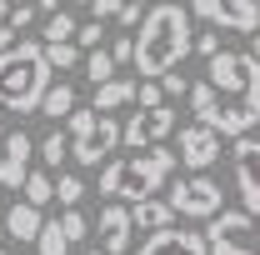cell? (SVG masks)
Segmentation results:
<instances>
[{"label":"cell","instance_id":"obj_1","mask_svg":"<svg viewBox=\"0 0 260 255\" xmlns=\"http://www.w3.org/2000/svg\"><path fill=\"white\" fill-rule=\"evenodd\" d=\"M205 80L220 95V105L200 125H210L220 140H245L260 125V65L245 50H220L215 60H205Z\"/></svg>","mask_w":260,"mask_h":255},{"label":"cell","instance_id":"obj_2","mask_svg":"<svg viewBox=\"0 0 260 255\" xmlns=\"http://www.w3.org/2000/svg\"><path fill=\"white\" fill-rule=\"evenodd\" d=\"M190 50H195L190 10L175 5V0H160V5L145 10L140 35H135V75L160 80V75H170V70H180Z\"/></svg>","mask_w":260,"mask_h":255},{"label":"cell","instance_id":"obj_3","mask_svg":"<svg viewBox=\"0 0 260 255\" xmlns=\"http://www.w3.org/2000/svg\"><path fill=\"white\" fill-rule=\"evenodd\" d=\"M180 175V155L175 150H125V155H110L100 165V195L115 200V205H140V200H155L165 180Z\"/></svg>","mask_w":260,"mask_h":255},{"label":"cell","instance_id":"obj_4","mask_svg":"<svg viewBox=\"0 0 260 255\" xmlns=\"http://www.w3.org/2000/svg\"><path fill=\"white\" fill-rule=\"evenodd\" d=\"M50 90V60L40 40H15L0 55V110L10 115H40V100Z\"/></svg>","mask_w":260,"mask_h":255},{"label":"cell","instance_id":"obj_5","mask_svg":"<svg viewBox=\"0 0 260 255\" xmlns=\"http://www.w3.org/2000/svg\"><path fill=\"white\" fill-rule=\"evenodd\" d=\"M65 135H70V160L85 165V170H100L105 160L120 150V125H115V115H95V110H85V105L65 120Z\"/></svg>","mask_w":260,"mask_h":255},{"label":"cell","instance_id":"obj_6","mask_svg":"<svg viewBox=\"0 0 260 255\" xmlns=\"http://www.w3.org/2000/svg\"><path fill=\"white\" fill-rule=\"evenodd\" d=\"M165 200H170V210H175L180 220H215V215L225 210V190H220V180H210V175H175Z\"/></svg>","mask_w":260,"mask_h":255},{"label":"cell","instance_id":"obj_7","mask_svg":"<svg viewBox=\"0 0 260 255\" xmlns=\"http://www.w3.org/2000/svg\"><path fill=\"white\" fill-rule=\"evenodd\" d=\"M210 255H260V225L250 210H220L205 225Z\"/></svg>","mask_w":260,"mask_h":255},{"label":"cell","instance_id":"obj_8","mask_svg":"<svg viewBox=\"0 0 260 255\" xmlns=\"http://www.w3.org/2000/svg\"><path fill=\"white\" fill-rule=\"evenodd\" d=\"M190 10L210 30H240V35L260 30V5L255 0H190Z\"/></svg>","mask_w":260,"mask_h":255},{"label":"cell","instance_id":"obj_9","mask_svg":"<svg viewBox=\"0 0 260 255\" xmlns=\"http://www.w3.org/2000/svg\"><path fill=\"white\" fill-rule=\"evenodd\" d=\"M165 135H175V110L160 105V110H135L125 125H120V145L125 150H155Z\"/></svg>","mask_w":260,"mask_h":255},{"label":"cell","instance_id":"obj_10","mask_svg":"<svg viewBox=\"0 0 260 255\" xmlns=\"http://www.w3.org/2000/svg\"><path fill=\"white\" fill-rule=\"evenodd\" d=\"M175 155H180V165H185L190 175H205V170L220 160V135H215L210 125H200V120H190V125H180Z\"/></svg>","mask_w":260,"mask_h":255},{"label":"cell","instance_id":"obj_11","mask_svg":"<svg viewBox=\"0 0 260 255\" xmlns=\"http://www.w3.org/2000/svg\"><path fill=\"white\" fill-rule=\"evenodd\" d=\"M30 160H35V140L25 130H5V145H0V190H25Z\"/></svg>","mask_w":260,"mask_h":255},{"label":"cell","instance_id":"obj_12","mask_svg":"<svg viewBox=\"0 0 260 255\" xmlns=\"http://www.w3.org/2000/svg\"><path fill=\"white\" fill-rule=\"evenodd\" d=\"M230 160H235V190H240V200H245L240 210L260 215V140H255V135L235 140Z\"/></svg>","mask_w":260,"mask_h":255},{"label":"cell","instance_id":"obj_13","mask_svg":"<svg viewBox=\"0 0 260 255\" xmlns=\"http://www.w3.org/2000/svg\"><path fill=\"white\" fill-rule=\"evenodd\" d=\"M95 235H100V255H125L130 250V235H135L130 205L105 200V205H100V220H95Z\"/></svg>","mask_w":260,"mask_h":255},{"label":"cell","instance_id":"obj_14","mask_svg":"<svg viewBox=\"0 0 260 255\" xmlns=\"http://www.w3.org/2000/svg\"><path fill=\"white\" fill-rule=\"evenodd\" d=\"M140 255H210V245H205V230H180V225H170V230L145 235V240H140Z\"/></svg>","mask_w":260,"mask_h":255},{"label":"cell","instance_id":"obj_15","mask_svg":"<svg viewBox=\"0 0 260 255\" xmlns=\"http://www.w3.org/2000/svg\"><path fill=\"white\" fill-rule=\"evenodd\" d=\"M40 230H45V215L25 205V200H15L10 210H5V240H20V245H35L40 240Z\"/></svg>","mask_w":260,"mask_h":255},{"label":"cell","instance_id":"obj_16","mask_svg":"<svg viewBox=\"0 0 260 255\" xmlns=\"http://www.w3.org/2000/svg\"><path fill=\"white\" fill-rule=\"evenodd\" d=\"M130 225L135 230H145V235H155V230H170L175 225V210H170V200H140V205H130Z\"/></svg>","mask_w":260,"mask_h":255},{"label":"cell","instance_id":"obj_17","mask_svg":"<svg viewBox=\"0 0 260 255\" xmlns=\"http://www.w3.org/2000/svg\"><path fill=\"white\" fill-rule=\"evenodd\" d=\"M125 105H135V80H125V75H115V80H105L95 90V115H115V110H125Z\"/></svg>","mask_w":260,"mask_h":255},{"label":"cell","instance_id":"obj_18","mask_svg":"<svg viewBox=\"0 0 260 255\" xmlns=\"http://www.w3.org/2000/svg\"><path fill=\"white\" fill-rule=\"evenodd\" d=\"M75 110H80V105H75V85H70V80L50 85L45 100H40V115H45V120H70Z\"/></svg>","mask_w":260,"mask_h":255},{"label":"cell","instance_id":"obj_19","mask_svg":"<svg viewBox=\"0 0 260 255\" xmlns=\"http://www.w3.org/2000/svg\"><path fill=\"white\" fill-rule=\"evenodd\" d=\"M35 150H40V160H45V170H60L65 160H70V135H65V130H50Z\"/></svg>","mask_w":260,"mask_h":255},{"label":"cell","instance_id":"obj_20","mask_svg":"<svg viewBox=\"0 0 260 255\" xmlns=\"http://www.w3.org/2000/svg\"><path fill=\"white\" fill-rule=\"evenodd\" d=\"M50 200H55V175H50V170H30V180H25V205L45 210Z\"/></svg>","mask_w":260,"mask_h":255},{"label":"cell","instance_id":"obj_21","mask_svg":"<svg viewBox=\"0 0 260 255\" xmlns=\"http://www.w3.org/2000/svg\"><path fill=\"white\" fill-rule=\"evenodd\" d=\"M75 30H80V25H75V15H70V10H55V15L45 20V30H40V35H45L40 45H70Z\"/></svg>","mask_w":260,"mask_h":255},{"label":"cell","instance_id":"obj_22","mask_svg":"<svg viewBox=\"0 0 260 255\" xmlns=\"http://www.w3.org/2000/svg\"><path fill=\"white\" fill-rule=\"evenodd\" d=\"M185 100H190V115H195V120H210V115H215V105H220V95L210 90V80H195Z\"/></svg>","mask_w":260,"mask_h":255},{"label":"cell","instance_id":"obj_23","mask_svg":"<svg viewBox=\"0 0 260 255\" xmlns=\"http://www.w3.org/2000/svg\"><path fill=\"white\" fill-rule=\"evenodd\" d=\"M80 70H85V80H90L95 90H100V85H105V80H115V60H110V50H90Z\"/></svg>","mask_w":260,"mask_h":255},{"label":"cell","instance_id":"obj_24","mask_svg":"<svg viewBox=\"0 0 260 255\" xmlns=\"http://www.w3.org/2000/svg\"><path fill=\"white\" fill-rule=\"evenodd\" d=\"M45 60H50V70H80L85 65V50L70 40V45H45Z\"/></svg>","mask_w":260,"mask_h":255},{"label":"cell","instance_id":"obj_25","mask_svg":"<svg viewBox=\"0 0 260 255\" xmlns=\"http://www.w3.org/2000/svg\"><path fill=\"white\" fill-rule=\"evenodd\" d=\"M55 200H60L65 210H75V205L85 200V180H80L75 170H60V180H55Z\"/></svg>","mask_w":260,"mask_h":255},{"label":"cell","instance_id":"obj_26","mask_svg":"<svg viewBox=\"0 0 260 255\" xmlns=\"http://www.w3.org/2000/svg\"><path fill=\"white\" fill-rule=\"evenodd\" d=\"M35 255H70V240L60 235V220H45L40 240H35Z\"/></svg>","mask_w":260,"mask_h":255},{"label":"cell","instance_id":"obj_27","mask_svg":"<svg viewBox=\"0 0 260 255\" xmlns=\"http://www.w3.org/2000/svg\"><path fill=\"white\" fill-rule=\"evenodd\" d=\"M160 105H165L160 80H135V110H160Z\"/></svg>","mask_w":260,"mask_h":255},{"label":"cell","instance_id":"obj_28","mask_svg":"<svg viewBox=\"0 0 260 255\" xmlns=\"http://www.w3.org/2000/svg\"><path fill=\"white\" fill-rule=\"evenodd\" d=\"M35 20H40V10H35V0H20V5H10V20H5V25H10V30L20 35V30H30Z\"/></svg>","mask_w":260,"mask_h":255},{"label":"cell","instance_id":"obj_29","mask_svg":"<svg viewBox=\"0 0 260 255\" xmlns=\"http://www.w3.org/2000/svg\"><path fill=\"white\" fill-rule=\"evenodd\" d=\"M105 50H110L115 70H120V65H135V35H115V40H110Z\"/></svg>","mask_w":260,"mask_h":255},{"label":"cell","instance_id":"obj_30","mask_svg":"<svg viewBox=\"0 0 260 255\" xmlns=\"http://www.w3.org/2000/svg\"><path fill=\"white\" fill-rule=\"evenodd\" d=\"M85 230H90V220H85L80 210H65V215H60V235L70 240V245H75V240H85Z\"/></svg>","mask_w":260,"mask_h":255},{"label":"cell","instance_id":"obj_31","mask_svg":"<svg viewBox=\"0 0 260 255\" xmlns=\"http://www.w3.org/2000/svg\"><path fill=\"white\" fill-rule=\"evenodd\" d=\"M140 20H145V5H135V0H125V10L115 15V25H120V35L140 30Z\"/></svg>","mask_w":260,"mask_h":255},{"label":"cell","instance_id":"obj_32","mask_svg":"<svg viewBox=\"0 0 260 255\" xmlns=\"http://www.w3.org/2000/svg\"><path fill=\"white\" fill-rule=\"evenodd\" d=\"M100 35H105V25H100V20H90V25H80V30H75V45L90 55V50H100Z\"/></svg>","mask_w":260,"mask_h":255},{"label":"cell","instance_id":"obj_33","mask_svg":"<svg viewBox=\"0 0 260 255\" xmlns=\"http://www.w3.org/2000/svg\"><path fill=\"white\" fill-rule=\"evenodd\" d=\"M195 50H200L205 60H215V55H220V30H200L195 35Z\"/></svg>","mask_w":260,"mask_h":255},{"label":"cell","instance_id":"obj_34","mask_svg":"<svg viewBox=\"0 0 260 255\" xmlns=\"http://www.w3.org/2000/svg\"><path fill=\"white\" fill-rule=\"evenodd\" d=\"M160 90H165V95H170V100H175V95H190V80L170 70V75H160Z\"/></svg>","mask_w":260,"mask_h":255},{"label":"cell","instance_id":"obj_35","mask_svg":"<svg viewBox=\"0 0 260 255\" xmlns=\"http://www.w3.org/2000/svg\"><path fill=\"white\" fill-rule=\"evenodd\" d=\"M90 10H95V20H115V15L125 10V0H95Z\"/></svg>","mask_w":260,"mask_h":255},{"label":"cell","instance_id":"obj_36","mask_svg":"<svg viewBox=\"0 0 260 255\" xmlns=\"http://www.w3.org/2000/svg\"><path fill=\"white\" fill-rule=\"evenodd\" d=\"M35 10H40V15H45V20H50V15H55V10H60V0H35Z\"/></svg>","mask_w":260,"mask_h":255},{"label":"cell","instance_id":"obj_37","mask_svg":"<svg viewBox=\"0 0 260 255\" xmlns=\"http://www.w3.org/2000/svg\"><path fill=\"white\" fill-rule=\"evenodd\" d=\"M10 45H15V30H10V25H0V55H5Z\"/></svg>","mask_w":260,"mask_h":255},{"label":"cell","instance_id":"obj_38","mask_svg":"<svg viewBox=\"0 0 260 255\" xmlns=\"http://www.w3.org/2000/svg\"><path fill=\"white\" fill-rule=\"evenodd\" d=\"M245 55H250V60H255V65H260V30H255V35H250V50H245Z\"/></svg>","mask_w":260,"mask_h":255},{"label":"cell","instance_id":"obj_39","mask_svg":"<svg viewBox=\"0 0 260 255\" xmlns=\"http://www.w3.org/2000/svg\"><path fill=\"white\" fill-rule=\"evenodd\" d=\"M5 20H10V0H0V25H5Z\"/></svg>","mask_w":260,"mask_h":255},{"label":"cell","instance_id":"obj_40","mask_svg":"<svg viewBox=\"0 0 260 255\" xmlns=\"http://www.w3.org/2000/svg\"><path fill=\"white\" fill-rule=\"evenodd\" d=\"M65 5H70V10H80V5H95V0H65Z\"/></svg>","mask_w":260,"mask_h":255},{"label":"cell","instance_id":"obj_41","mask_svg":"<svg viewBox=\"0 0 260 255\" xmlns=\"http://www.w3.org/2000/svg\"><path fill=\"white\" fill-rule=\"evenodd\" d=\"M0 145H5V110H0Z\"/></svg>","mask_w":260,"mask_h":255},{"label":"cell","instance_id":"obj_42","mask_svg":"<svg viewBox=\"0 0 260 255\" xmlns=\"http://www.w3.org/2000/svg\"><path fill=\"white\" fill-rule=\"evenodd\" d=\"M0 240H5V215H0Z\"/></svg>","mask_w":260,"mask_h":255},{"label":"cell","instance_id":"obj_43","mask_svg":"<svg viewBox=\"0 0 260 255\" xmlns=\"http://www.w3.org/2000/svg\"><path fill=\"white\" fill-rule=\"evenodd\" d=\"M0 205H5V190H0ZM0 215H5V210H0Z\"/></svg>","mask_w":260,"mask_h":255},{"label":"cell","instance_id":"obj_44","mask_svg":"<svg viewBox=\"0 0 260 255\" xmlns=\"http://www.w3.org/2000/svg\"><path fill=\"white\" fill-rule=\"evenodd\" d=\"M135 5H150V0H135Z\"/></svg>","mask_w":260,"mask_h":255},{"label":"cell","instance_id":"obj_45","mask_svg":"<svg viewBox=\"0 0 260 255\" xmlns=\"http://www.w3.org/2000/svg\"><path fill=\"white\" fill-rule=\"evenodd\" d=\"M85 255H100V250H85Z\"/></svg>","mask_w":260,"mask_h":255},{"label":"cell","instance_id":"obj_46","mask_svg":"<svg viewBox=\"0 0 260 255\" xmlns=\"http://www.w3.org/2000/svg\"><path fill=\"white\" fill-rule=\"evenodd\" d=\"M0 255H5V250H0Z\"/></svg>","mask_w":260,"mask_h":255},{"label":"cell","instance_id":"obj_47","mask_svg":"<svg viewBox=\"0 0 260 255\" xmlns=\"http://www.w3.org/2000/svg\"><path fill=\"white\" fill-rule=\"evenodd\" d=\"M255 5H260V0H255Z\"/></svg>","mask_w":260,"mask_h":255}]
</instances>
